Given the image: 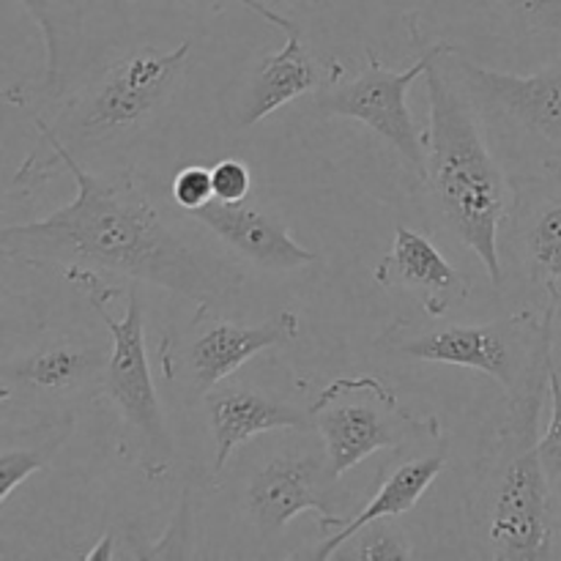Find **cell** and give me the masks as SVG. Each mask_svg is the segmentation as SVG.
<instances>
[{
	"mask_svg": "<svg viewBox=\"0 0 561 561\" xmlns=\"http://www.w3.org/2000/svg\"><path fill=\"white\" fill-rule=\"evenodd\" d=\"M551 356L507 394V414L482 466L480 513L485 548L493 559L537 561L553 553L548 520L551 480L537 447V416L548 392Z\"/></svg>",
	"mask_w": 561,
	"mask_h": 561,
	"instance_id": "cell-3",
	"label": "cell"
},
{
	"mask_svg": "<svg viewBox=\"0 0 561 561\" xmlns=\"http://www.w3.org/2000/svg\"><path fill=\"white\" fill-rule=\"evenodd\" d=\"M66 277L80 285L91 310L102 318L110 334V362L104 398L115 405L124 431V447L135 453L137 466L148 480H164L175 466V442L168 431L164 409L153 387L146 348V310L135 288L126 294L124 318L110 316L118 290L110 288L93 268L66 266Z\"/></svg>",
	"mask_w": 561,
	"mask_h": 561,
	"instance_id": "cell-4",
	"label": "cell"
},
{
	"mask_svg": "<svg viewBox=\"0 0 561 561\" xmlns=\"http://www.w3.org/2000/svg\"><path fill=\"white\" fill-rule=\"evenodd\" d=\"M170 195L179 206L181 214H192L197 208L208 206L214 201V179L211 168L206 164H186L175 173L173 184H170Z\"/></svg>",
	"mask_w": 561,
	"mask_h": 561,
	"instance_id": "cell-23",
	"label": "cell"
},
{
	"mask_svg": "<svg viewBox=\"0 0 561 561\" xmlns=\"http://www.w3.org/2000/svg\"><path fill=\"white\" fill-rule=\"evenodd\" d=\"M110 553H113V537L104 535L102 542L93 551L85 553V559H110Z\"/></svg>",
	"mask_w": 561,
	"mask_h": 561,
	"instance_id": "cell-28",
	"label": "cell"
},
{
	"mask_svg": "<svg viewBox=\"0 0 561 561\" xmlns=\"http://www.w3.org/2000/svg\"><path fill=\"white\" fill-rule=\"evenodd\" d=\"M110 345L85 332H44L3 362L0 398L5 405L60 409L104 394Z\"/></svg>",
	"mask_w": 561,
	"mask_h": 561,
	"instance_id": "cell-9",
	"label": "cell"
},
{
	"mask_svg": "<svg viewBox=\"0 0 561 561\" xmlns=\"http://www.w3.org/2000/svg\"><path fill=\"white\" fill-rule=\"evenodd\" d=\"M546 168L551 170V173L561 175V157H553V159H546Z\"/></svg>",
	"mask_w": 561,
	"mask_h": 561,
	"instance_id": "cell-29",
	"label": "cell"
},
{
	"mask_svg": "<svg viewBox=\"0 0 561 561\" xmlns=\"http://www.w3.org/2000/svg\"><path fill=\"white\" fill-rule=\"evenodd\" d=\"M373 277L381 288L403 290L420 299L431 318H444L469 299V279L425 233L405 225H394L392 250L376 263Z\"/></svg>",
	"mask_w": 561,
	"mask_h": 561,
	"instance_id": "cell-14",
	"label": "cell"
},
{
	"mask_svg": "<svg viewBox=\"0 0 561 561\" xmlns=\"http://www.w3.org/2000/svg\"><path fill=\"white\" fill-rule=\"evenodd\" d=\"M553 312L557 299H548L546 312L535 318L518 312L493 323H449V327L409 332L392 327L378 337V348L427 365H455L491 376L504 392L524 387L526 378L551 356Z\"/></svg>",
	"mask_w": 561,
	"mask_h": 561,
	"instance_id": "cell-5",
	"label": "cell"
},
{
	"mask_svg": "<svg viewBox=\"0 0 561 561\" xmlns=\"http://www.w3.org/2000/svg\"><path fill=\"white\" fill-rule=\"evenodd\" d=\"M438 44L425 49L422 58L405 71L387 69L381 58L367 49V66L354 80L332 82L316 91L318 113L327 118H351L365 124L400 153V159L409 164V170L422 184L427 181V153L409 107V88L416 77L425 75L431 60L436 58Z\"/></svg>",
	"mask_w": 561,
	"mask_h": 561,
	"instance_id": "cell-10",
	"label": "cell"
},
{
	"mask_svg": "<svg viewBox=\"0 0 561 561\" xmlns=\"http://www.w3.org/2000/svg\"><path fill=\"white\" fill-rule=\"evenodd\" d=\"M548 394H551V420H548L546 433L540 436L537 447H540L542 466L548 471L551 485L561 482V378L557 367H548Z\"/></svg>",
	"mask_w": 561,
	"mask_h": 561,
	"instance_id": "cell-22",
	"label": "cell"
},
{
	"mask_svg": "<svg viewBox=\"0 0 561 561\" xmlns=\"http://www.w3.org/2000/svg\"><path fill=\"white\" fill-rule=\"evenodd\" d=\"M332 485L334 477L327 453L274 455L247 480L244 515L263 542L277 540L296 515H334L329 507Z\"/></svg>",
	"mask_w": 561,
	"mask_h": 561,
	"instance_id": "cell-12",
	"label": "cell"
},
{
	"mask_svg": "<svg viewBox=\"0 0 561 561\" xmlns=\"http://www.w3.org/2000/svg\"><path fill=\"white\" fill-rule=\"evenodd\" d=\"M192 3L208 5V9H222V5H228V3H239V5H244V9L255 11L257 16H263V20L272 22V25H277L279 31L288 33V31H294V27H296V22L290 20V16L279 14V11H274L272 5H266L263 0H192Z\"/></svg>",
	"mask_w": 561,
	"mask_h": 561,
	"instance_id": "cell-26",
	"label": "cell"
},
{
	"mask_svg": "<svg viewBox=\"0 0 561 561\" xmlns=\"http://www.w3.org/2000/svg\"><path fill=\"white\" fill-rule=\"evenodd\" d=\"M47 157H27L14 186L27 192L64 168L77 195L36 222L0 230V252L25 266H82L137 283L157 285L197 305L225 301L244 285V272L214 252L206 241L184 233L148 197L131 170L93 173L44 118H36Z\"/></svg>",
	"mask_w": 561,
	"mask_h": 561,
	"instance_id": "cell-1",
	"label": "cell"
},
{
	"mask_svg": "<svg viewBox=\"0 0 561 561\" xmlns=\"http://www.w3.org/2000/svg\"><path fill=\"white\" fill-rule=\"evenodd\" d=\"M208 427L214 438V474H222L236 449L272 431H312L310 411L263 392L252 383H219L206 394Z\"/></svg>",
	"mask_w": 561,
	"mask_h": 561,
	"instance_id": "cell-15",
	"label": "cell"
},
{
	"mask_svg": "<svg viewBox=\"0 0 561 561\" xmlns=\"http://www.w3.org/2000/svg\"><path fill=\"white\" fill-rule=\"evenodd\" d=\"M518 244L531 283L548 299L561 294V192L526 203L518 211Z\"/></svg>",
	"mask_w": 561,
	"mask_h": 561,
	"instance_id": "cell-18",
	"label": "cell"
},
{
	"mask_svg": "<svg viewBox=\"0 0 561 561\" xmlns=\"http://www.w3.org/2000/svg\"><path fill=\"white\" fill-rule=\"evenodd\" d=\"M551 362L557 367L561 378V294L557 296V312H553V345H551Z\"/></svg>",
	"mask_w": 561,
	"mask_h": 561,
	"instance_id": "cell-27",
	"label": "cell"
},
{
	"mask_svg": "<svg viewBox=\"0 0 561 561\" xmlns=\"http://www.w3.org/2000/svg\"><path fill=\"white\" fill-rule=\"evenodd\" d=\"M449 64L480 113L507 121L561 157V58L535 75H510L474 64L453 47Z\"/></svg>",
	"mask_w": 561,
	"mask_h": 561,
	"instance_id": "cell-11",
	"label": "cell"
},
{
	"mask_svg": "<svg viewBox=\"0 0 561 561\" xmlns=\"http://www.w3.org/2000/svg\"><path fill=\"white\" fill-rule=\"evenodd\" d=\"M186 217L208 230L236 257L266 272H299L318 263L316 250L299 244L274 214L257 206L222 203L214 197L208 206Z\"/></svg>",
	"mask_w": 561,
	"mask_h": 561,
	"instance_id": "cell-13",
	"label": "cell"
},
{
	"mask_svg": "<svg viewBox=\"0 0 561 561\" xmlns=\"http://www.w3.org/2000/svg\"><path fill=\"white\" fill-rule=\"evenodd\" d=\"M214 179V197L222 203H244V197L250 195L252 186V173L247 168V162L241 159H219L211 168Z\"/></svg>",
	"mask_w": 561,
	"mask_h": 561,
	"instance_id": "cell-25",
	"label": "cell"
},
{
	"mask_svg": "<svg viewBox=\"0 0 561 561\" xmlns=\"http://www.w3.org/2000/svg\"><path fill=\"white\" fill-rule=\"evenodd\" d=\"M398 518H378L367 524L354 540L345 542L340 553L345 551L348 559L359 561H394V559H414V548L405 540L403 529L394 524Z\"/></svg>",
	"mask_w": 561,
	"mask_h": 561,
	"instance_id": "cell-20",
	"label": "cell"
},
{
	"mask_svg": "<svg viewBox=\"0 0 561 561\" xmlns=\"http://www.w3.org/2000/svg\"><path fill=\"white\" fill-rule=\"evenodd\" d=\"M318 88H321V71H318L312 53L301 38V27L296 25L294 31H288L285 47L268 55L252 77L244 104H241L239 126L241 129L255 126L257 121L268 118L294 99L316 93Z\"/></svg>",
	"mask_w": 561,
	"mask_h": 561,
	"instance_id": "cell-17",
	"label": "cell"
},
{
	"mask_svg": "<svg viewBox=\"0 0 561 561\" xmlns=\"http://www.w3.org/2000/svg\"><path fill=\"white\" fill-rule=\"evenodd\" d=\"M496 3L529 31L561 36V0H496Z\"/></svg>",
	"mask_w": 561,
	"mask_h": 561,
	"instance_id": "cell-24",
	"label": "cell"
},
{
	"mask_svg": "<svg viewBox=\"0 0 561 561\" xmlns=\"http://www.w3.org/2000/svg\"><path fill=\"white\" fill-rule=\"evenodd\" d=\"M453 44H438L425 71L427 121L425 153L433 203L449 233L469 247L485 266L491 283H504L499 233L507 222V179L488 148L480 126V107L449 64Z\"/></svg>",
	"mask_w": 561,
	"mask_h": 561,
	"instance_id": "cell-2",
	"label": "cell"
},
{
	"mask_svg": "<svg viewBox=\"0 0 561 561\" xmlns=\"http://www.w3.org/2000/svg\"><path fill=\"white\" fill-rule=\"evenodd\" d=\"M301 318L283 310L257 327H244L211 312V305H197L190 327L173 340H164L162 365L168 381L179 383L190 398L203 400L214 387L228 381L252 356L299 337Z\"/></svg>",
	"mask_w": 561,
	"mask_h": 561,
	"instance_id": "cell-8",
	"label": "cell"
},
{
	"mask_svg": "<svg viewBox=\"0 0 561 561\" xmlns=\"http://www.w3.org/2000/svg\"><path fill=\"white\" fill-rule=\"evenodd\" d=\"M444 466H447V455H422V458L405 460L398 469L389 471L387 480L378 485L376 496L367 502V507L362 510L354 518H343V515H327L321 520L323 540L321 546L316 548V559H332L337 557L340 548L348 540H354L367 524L378 518H400L409 510H414L420 504V499L425 496L427 488L442 477Z\"/></svg>",
	"mask_w": 561,
	"mask_h": 561,
	"instance_id": "cell-16",
	"label": "cell"
},
{
	"mask_svg": "<svg viewBox=\"0 0 561 561\" xmlns=\"http://www.w3.org/2000/svg\"><path fill=\"white\" fill-rule=\"evenodd\" d=\"M312 431L321 436L334 482L381 449H394L420 433V422L398 394L373 376L337 378L310 405Z\"/></svg>",
	"mask_w": 561,
	"mask_h": 561,
	"instance_id": "cell-7",
	"label": "cell"
},
{
	"mask_svg": "<svg viewBox=\"0 0 561 561\" xmlns=\"http://www.w3.org/2000/svg\"><path fill=\"white\" fill-rule=\"evenodd\" d=\"M192 42H181L168 53L126 55L115 60L80 96L69 99L55 135L75 151L77 146H102L131 135L151 121L179 88L190 60Z\"/></svg>",
	"mask_w": 561,
	"mask_h": 561,
	"instance_id": "cell-6",
	"label": "cell"
},
{
	"mask_svg": "<svg viewBox=\"0 0 561 561\" xmlns=\"http://www.w3.org/2000/svg\"><path fill=\"white\" fill-rule=\"evenodd\" d=\"M71 425L60 427V433L55 438H49L44 447H5L0 453V504H5L11 499V493L22 485V482L31 480L38 471L49 469V460L53 455L64 447L66 438L71 436Z\"/></svg>",
	"mask_w": 561,
	"mask_h": 561,
	"instance_id": "cell-19",
	"label": "cell"
},
{
	"mask_svg": "<svg viewBox=\"0 0 561 561\" xmlns=\"http://www.w3.org/2000/svg\"><path fill=\"white\" fill-rule=\"evenodd\" d=\"M22 9L27 11L33 22L42 31L44 53H47V66H44V91L49 96L60 91V80H64V36H60L58 16H55L53 0H20Z\"/></svg>",
	"mask_w": 561,
	"mask_h": 561,
	"instance_id": "cell-21",
	"label": "cell"
}]
</instances>
